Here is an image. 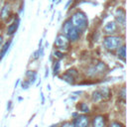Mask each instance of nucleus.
Segmentation results:
<instances>
[{
  "instance_id": "12",
  "label": "nucleus",
  "mask_w": 127,
  "mask_h": 127,
  "mask_svg": "<svg viewBox=\"0 0 127 127\" xmlns=\"http://www.w3.org/2000/svg\"><path fill=\"white\" fill-rule=\"evenodd\" d=\"M26 75L29 77V82L30 83H34L35 82V80H36V78H37V72L36 71H33V70H28L27 72H26Z\"/></svg>"
},
{
  "instance_id": "8",
  "label": "nucleus",
  "mask_w": 127,
  "mask_h": 127,
  "mask_svg": "<svg viewBox=\"0 0 127 127\" xmlns=\"http://www.w3.org/2000/svg\"><path fill=\"white\" fill-rule=\"evenodd\" d=\"M117 28H118V25L116 24V22H108L105 26H104V28H103V31H104V33L105 34H109V35H111V34H113V33H115L116 31H117Z\"/></svg>"
},
{
  "instance_id": "28",
  "label": "nucleus",
  "mask_w": 127,
  "mask_h": 127,
  "mask_svg": "<svg viewBox=\"0 0 127 127\" xmlns=\"http://www.w3.org/2000/svg\"><path fill=\"white\" fill-rule=\"evenodd\" d=\"M71 2H72V0H68V2H67V3H66V4H65V8H67V7H68V6H69V4H70V3H71Z\"/></svg>"
},
{
  "instance_id": "30",
  "label": "nucleus",
  "mask_w": 127,
  "mask_h": 127,
  "mask_svg": "<svg viewBox=\"0 0 127 127\" xmlns=\"http://www.w3.org/2000/svg\"><path fill=\"white\" fill-rule=\"evenodd\" d=\"M2 42H3V37H2V36H0V45L2 44Z\"/></svg>"
},
{
  "instance_id": "18",
  "label": "nucleus",
  "mask_w": 127,
  "mask_h": 127,
  "mask_svg": "<svg viewBox=\"0 0 127 127\" xmlns=\"http://www.w3.org/2000/svg\"><path fill=\"white\" fill-rule=\"evenodd\" d=\"M70 27H72L71 21H70V20H67V21H65V22H64V27H63V31H64V33L65 34V33L68 31V29H69Z\"/></svg>"
},
{
  "instance_id": "17",
  "label": "nucleus",
  "mask_w": 127,
  "mask_h": 127,
  "mask_svg": "<svg viewBox=\"0 0 127 127\" xmlns=\"http://www.w3.org/2000/svg\"><path fill=\"white\" fill-rule=\"evenodd\" d=\"M101 99H102V96H101V93H100L99 90H96V91H94L92 93V100L94 102H97V101H99Z\"/></svg>"
},
{
  "instance_id": "6",
  "label": "nucleus",
  "mask_w": 127,
  "mask_h": 127,
  "mask_svg": "<svg viewBox=\"0 0 127 127\" xmlns=\"http://www.w3.org/2000/svg\"><path fill=\"white\" fill-rule=\"evenodd\" d=\"M65 37L67 38L68 41H71V42H75L78 38H79V31L75 28V27H70L68 29V31L65 33Z\"/></svg>"
},
{
  "instance_id": "15",
  "label": "nucleus",
  "mask_w": 127,
  "mask_h": 127,
  "mask_svg": "<svg viewBox=\"0 0 127 127\" xmlns=\"http://www.w3.org/2000/svg\"><path fill=\"white\" fill-rule=\"evenodd\" d=\"M117 54L120 58L122 59H125V56H126V47L124 45H121L119 48H118V51H117Z\"/></svg>"
},
{
  "instance_id": "11",
  "label": "nucleus",
  "mask_w": 127,
  "mask_h": 127,
  "mask_svg": "<svg viewBox=\"0 0 127 127\" xmlns=\"http://www.w3.org/2000/svg\"><path fill=\"white\" fill-rule=\"evenodd\" d=\"M93 66H94V68H95L97 73H102V72H104L106 70V64L104 63H102V62H99L98 64H96Z\"/></svg>"
},
{
  "instance_id": "10",
  "label": "nucleus",
  "mask_w": 127,
  "mask_h": 127,
  "mask_svg": "<svg viewBox=\"0 0 127 127\" xmlns=\"http://www.w3.org/2000/svg\"><path fill=\"white\" fill-rule=\"evenodd\" d=\"M105 119L102 115H97L93 119V127H104Z\"/></svg>"
},
{
  "instance_id": "25",
  "label": "nucleus",
  "mask_w": 127,
  "mask_h": 127,
  "mask_svg": "<svg viewBox=\"0 0 127 127\" xmlns=\"http://www.w3.org/2000/svg\"><path fill=\"white\" fill-rule=\"evenodd\" d=\"M119 97H121L122 99H125V87H122L121 92L119 93Z\"/></svg>"
},
{
  "instance_id": "9",
  "label": "nucleus",
  "mask_w": 127,
  "mask_h": 127,
  "mask_svg": "<svg viewBox=\"0 0 127 127\" xmlns=\"http://www.w3.org/2000/svg\"><path fill=\"white\" fill-rule=\"evenodd\" d=\"M19 24H20V19L16 18L13 21V23L8 26V28H7V35L8 36H12L13 34H15L17 29H18V27H19Z\"/></svg>"
},
{
  "instance_id": "20",
  "label": "nucleus",
  "mask_w": 127,
  "mask_h": 127,
  "mask_svg": "<svg viewBox=\"0 0 127 127\" xmlns=\"http://www.w3.org/2000/svg\"><path fill=\"white\" fill-rule=\"evenodd\" d=\"M59 70H60V62H56L55 63V65H54V74L55 75L58 74Z\"/></svg>"
},
{
  "instance_id": "5",
  "label": "nucleus",
  "mask_w": 127,
  "mask_h": 127,
  "mask_svg": "<svg viewBox=\"0 0 127 127\" xmlns=\"http://www.w3.org/2000/svg\"><path fill=\"white\" fill-rule=\"evenodd\" d=\"M68 40L65 36L64 35H59L57 38H56V41H55V46L57 48H60V49H67L68 48Z\"/></svg>"
},
{
  "instance_id": "22",
  "label": "nucleus",
  "mask_w": 127,
  "mask_h": 127,
  "mask_svg": "<svg viewBox=\"0 0 127 127\" xmlns=\"http://www.w3.org/2000/svg\"><path fill=\"white\" fill-rule=\"evenodd\" d=\"M54 55H55V57H56L57 59H62V58H64V54H63L62 52H60V51H55V52H54Z\"/></svg>"
},
{
  "instance_id": "21",
  "label": "nucleus",
  "mask_w": 127,
  "mask_h": 127,
  "mask_svg": "<svg viewBox=\"0 0 127 127\" xmlns=\"http://www.w3.org/2000/svg\"><path fill=\"white\" fill-rule=\"evenodd\" d=\"M67 73H69L70 75H72L73 77H76L77 75H78V72L76 71V69H74V68H71V69H69V70H67Z\"/></svg>"
},
{
  "instance_id": "32",
  "label": "nucleus",
  "mask_w": 127,
  "mask_h": 127,
  "mask_svg": "<svg viewBox=\"0 0 127 127\" xmlns=\"http://www.w3.org/2000/svg\"><path fill=\"white\" fill-rule=\"evenodd\" d=\"M32 1H33V0H32Z\"/></svg>"
},
{
  "instance_id": "3",
  "label": "nucleus",
  "mask_w": 127,
  "mask_h": 127,
  "mask_svg": "<svg viewBox=\"0 0 127 127\" xmlns=\"http://www.w3.org/2000/svg\"><path fill=\"white\" fill-rule=\"evenodd\" d=\"M115 20H116L117 25L125 27V25H126V16H125V10L124 9L118 8L115 11Z\"/></svg>"
},
{
  "instance_id": "7",
  "label": "nucleus",
  "mask_w": 127,
  "mask_h": 127,
  "mask_svg": "<svg viewBox=\"0 0 127 127\" xmlns=\"http://www.w3.org/2000/svg\"><path fill=\"white\" fill-rule=\"evenodd\" d=\"M72 125H73V127H87L88 118L85 115H79L73 120Z\"/></svg>"
},
{
  "instance_id": "19",
  "label": "nucleus",
  "mask_w": 127,
  "mask_h": 127,
  "mask_svg": "<svg viewBox=\"0 0 127 127\" xmlns=\"http://www.w3.org/2000/svg\"><path fill=\"white\" fill-rule=\"evenodd\" d=\"M78 108H79V110L82 111V112H88V111H89V108H88L87 104H85V103H80V104L78 105Z\"/></svg>"
},
{
  "instance_id": "24",
  "label": "nucleus",
  "mask_w": 127,
  "mask_h": 127,
  "mask_svg": "<svg viewBox=\"0 0 127 127\" xmlns=\"http://www.w3.org/2000/svg\"><path fill=\"white\" fill-rule=\"evenodd\" d=\"M109 127H124V125L123 124H121V123H119V122H112L110 125H109Z\"/></svg>"
},
{
  "instance_id": "4",
  "label": "nucleus",
  "mask_w": 127,
  "mask_h": 127,
  "mask_svg": "<svg viewBox=\"0 0 127 127\" xmlns=\"http://www.w3.org/2000/svg\"><path fill=\"white\" fill-rule=\"evenodd\" d=\"M11 13H12V6L10 3L7 2L2 6L0 10V19L3 21L8 20V18L11 16Z\"/></svg>"
},
{
  "instance_id": "26",
  "label": "nucleus",
  "mask_w": 127,
  "mask_h": 127,
  "mask_svg": "<svg viewBox=\"0 0 127 127\" xmlns=\"http://www.w3.org/2000/svg\"><path fill=\"white\" fill-rule=\"evenodd\" d=\"M62 127H73V125H72L71 123H68V122H66V123L63 124V125H62Z\"/></svg>"
},
{
  "instance_id": "16",
  "label": "nucleus",
  "mask_w": 127,
  "mask_h": 127,
  "mask_svg": "<svg viewBox=\"0 0 127 127\" xmlns=\"http://www.w3.org/2000/svg\"><path fill=\"white\" fill-rule=\"evenodd\" d=\"M99 91H100V93H101L102 98H109V97H110V90H109V88H107V87H102Z\"/></svg>"
},
{
  "instance_id": "31",
  "label": "nucleus",
  "mask_w": 127,
  "mask_h": 127,
  "mask_svg": "<svg viewBox=\"0 0 127 127\" xmlns=\"http://www.w3.org/2000/svg\"><path fill=\"white\" fill-rule=\"evenodd\" d=\"M19 81H20V80H19V79H18V80H17V82H16V83H15V87H17V85H18V83H19Z\"/></svg>"
},
{
  "instance_id": "1",
  "label": "nucleus",
  "mask_w": 127,
  "mask_h": 127,
  "mask_svg": "<svg viewBox=\"0 0 127 127\" xmlns=\"http://www.w3.org/2000/svg\"><path fill=\"white\" fill-rule=\"evenodd\" d=\"M71 24L73 27H75L79 32L84 31L87 26H88V20H87V16L84 12L82 11H76L72 14L71 16Z\"/></svg>"
},
{
  "instance_id": "29",
  "label": "nucleus",
  "mask_w": 127,
  "mask_h": 127,
  "mask_svg": "<svg viewBox=\"0 0 127 127\" xmlns=\"http://www.w3.org/2000/svg\"><path fill=\"white\" fill-rule=\"evenodd\" d=\"M48 74H49V70H48V68H46V74H45V77H47Z\"/></svg>"
},
{
  "instance_id": "27",
  "label": "nucleus",
  "mask_w": 127,
  "mask_h": 127,
  "mask_svg": "<svg viewBox=\"0 0 127 127\" xmlns=\"http://www.w3.org/2000/svg\"><path fill=\"white\" fill-rule=\"evenodd\" d=\"M11 103H12V102H11V101H9V102H8V104H7V109H8V110H10V107H11Z\"/></svg>"
},
{
  "instance_id": "23",
  "label": "nucleus",
  "mask_w": 127,
  "mask_h": 127,
  "mask_svg": "<svg viewBox=\"0 0 127 127\" xmlns=\"http://www.w3.org/2000/svg\"><path fill=\"white\" fill-rule=\"evenodd\" d=\"M30 84H31V83H30L28 80H25V81L22 82V88H23V89H28L29 86H30Z\"/></svg>"
},
{
  "instance_id": "13",
  "label": "nucleus",
  "mask_w": 127,
  "mask_h": 127,
  "mask_svg": "<svg viewBox=\"0 0 127 127\" xmlns=\"http://www.w3.org/2000/svg\"><path fill=\"white\" fill-rule=\"evenodd\" d=\"M62 78H63L64 81H66L67 83H69V84H73V83H74V77H73L72 75H70L69 73H67V72L64 73L63 76H62Z\"/></svg>"
},
{
  "instance_id": "14",
  "label": "nucleus",
  "mask_w": 127,
  "mask_h": 127,
  "mask_svg": "<svg viewBox=\"0 0 127 127\" xmlns=\"http://www.w3.org/2000/svg\"><path fill=\"white\" fill-rule=\"evenodd\" d=\"M10 45H11V41H8V42L5 43V45L3 46V48H2V50H1V52H0V60H1V59L4 57V55L7 53V51H8V49H9Z\"/></svg>"
},
{
  "instance_id": "2",
  "label": "nucleus",
  "mask_w": 127,
  "mask_h": 127,
  "mask_svg": "<svg viewBox=\"0 0 127 127\" xmlns=\"http://www.w3.org/2000/svg\"><path fill=\"white\" fill-rule=\"evenodd\" d=\"M123 44V41L120 37L117 36H107L103 40V45L107 50H115L118 49Z\"/></svg>"
}]
</instances>
